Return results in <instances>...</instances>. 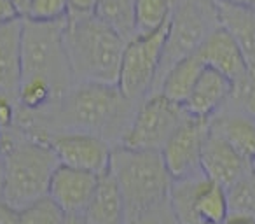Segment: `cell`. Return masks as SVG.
Listing matches in <instances>:
<instances>
[{"mask_svg": "<svg viewBox=\"0 0 255 224\" xmlns=\"http://www.w3.org/2000/svg\"><path fill=\"white\" fill-rule=\"evenodd\" d=\"M138 105L126 98L119 86L75 82L56 105L44 112L18 107L14 126L42 144H49L54 133L79 132L96 135L117 147L131 126Z\"/></svg>", "mask_w": 255, "mask_h": 224, "instance_id": "1", "label": "cell"}, {"mask_svg": "<svg viewBox=\"0 0 255 224\" xmlns=\"http://www.w3.org/2000/svg\"><path fill=\"white\" fill-rule=\"evenodd\" d=\"M63 44L74 82L117 86L126 40L98 16L68 14Z\"/></svg>", "mask_w": 255, "mask_h": 224, "instance_id": "2", "label": "cell"}, {"mask_svg": "<svg viewBox=\"0 0 255 224\" xmlns=\"http://www.w3.org/2000/svg\"><path fill=\"white\" fill-rule=\"evenodd\" d=\"M0 153L4 156V177L0 196L19 212L46 198L51 177L58 168L49 144L37 142L16 126L4 130Z\"/></svg>", "mask_w": 255, "mask_h": 224, "instance_id": "3", "label": "cell"}, {"mask_svg": "<svg viewBox=\"0 0 255 224\" xmlns=\"http://www.w3.org/2000/svg\"><path fill=\"white\" fill-rule=\"evenodd\" d=\"M114 175L128 214L163 203L170 196L171 179L161 151H136L117 146L110 158Z\"/></svg>", "mask_w": 255, "mask_h": 224, "instance_id": "4", "label": "cell"}, {"mask_svg": "<svg viewBox=\"0 0 255 224\" xmlns=\"http://www.w3.org/2000/svg\"><path fill=\"white\" fill-rule=\"evenodd\" d=\"M220 26L217 0H173L159 70L152 93L175 63L192 56Z\"/></svg>", "mask_w": 255, "mask_h": 224, "instance_id": "5", "label": "cell"}, {"mask_svg": "<svg viewBox=\"0 0 255 224\" xmlns=\"http://www.w3.org/2000/svg\"><path fill=\"white\" fill-rule=\"evenodd\" d=\"M65 19L56 23H37L23 18V77L47 81L60 98L75 84L63 44Z\"/></svg>", "mask_w": 255, "mask_h": 224, "instance_id": "6", "label": "cell"}, {"mask_svg": "<svg viewBox=\"0 0 255 224\" xmlns=\"http://www.w3.org/2000/svg\"><path fill=\"white\" fill-rule=\"evenodd\" d=\"M187 116L184 105L171 102L163 93H150L136 109L121 146L136 151H161Z\"/></svg>", "mask_w": 255, "mask_h": 224, "instance_id": "7", "label": "cell"}, {"mask_svg": "<svg viewBox=\"0 0 255 224\" xmlns=\"http://www.w3.org/2000/svg\"><path fill=\"white\" fill-rule=\"evenodd\" d=\"M166 32L168 23L156 32L135 35L126 42L117 86L123 95L131 102L142 103V100L152 93L163 56Z\"/></svg>", "mask_w": 255, "mask_h": 224, "instance_id": "8", "label": "cell"}, {"mask_svg": "<svg viewBox=\"0 0 255 224\" xmlns=\"http://www.w3.org/2000/svg\"><path fill=\"white\" fill-rule=\"evenodd\" d=\"M208 133L210 119L194 118L189 114L187 119L164 144L161 154L173 181L203 174L201 153Z\"/></svg>", "mask_w": 255, "mask_h": 224, "instance_id": "9", "label": "cell"}, {"mask_svg": "<svg viewBox=\"0 0 255 224\" xmlns=\"http://www.w3.org/2000/svg\"><path fill=\"white\" fill-rule=\"evenodd\" d=\"M60 165L103 175L110 168L114 147L96 135L79 132L54 133L49 140Z\"/></svg>", "mask_w": 255, "mask_h": 224, "instance_id": "10", "label": "cell"}, {"mask_svg": "<svg viewBox=\"0 0 255 224\" xmlns=\"http://www.w3.org/2000/svg\"><path fill=\"white\" fill-rule=\"evenodd\" d=\"M100 175L58 165L51 177L49 196L65 214H84L98 186Z\"/></svg>", "mask_w": 255, "mask_h": 224, "instance_id": "11", "label": "cell"}, {"mask_svg": "<svg viewBox=\"0 0 255 224\" xmlns=\"http://www.w3.org/2000/svg\"><path fill=\"white\" fill-rule=\"evenodd\" d=\"M252 167L254 163L250 160L238 153L226 139L210 130L201 153V172L205 177L227 189L252 170Z\"/></svg>", "mask_w": 255, "mask_h": 224, "instance_id": "12", "label": "cell"}, {"mask_svg": "<svg viewBox=\"0 0 255 224\" xmlns=\"http://www.w3.org/2000/svg\"><path fill=\"white\" fill-rule=\"evenodd\" d=\"M23 18L0 26V95L18 102L23 77Z\"/></svg>", "mask_w": 255, "mask_h": 224, "instance_id": "13", "label": "cell"}, {"mask_svg": "<svg viewBox=\"0 0 255 224\" xmlns=\"http://www.w3.org/2000/svg\"><path fill=\"white\" fill-rule=\"evenodd\" d=\"M198 56L201 58L205 67L217 70L231 82L241 79L248 72L247 61H245L243 53L238 47L236 40L222 26H219L205 40V44L199 47Z\"/></svg>", "mask_w": 255, "mask_h": 224, "instance_id": "14", "label": "cell"}, {"mask_svg": "<svg viewBox=\"0 0 255 224\" xmlns=\"http://www.w3.org/2000/svg\"><path fill=\"white\" fill-rule=\"evenodd\" d=\"M233 91V82L217 70L205 67L184 109L194 118L212 119L227 103Z\"/></svg>", "mask_w": 255, "mask_h": 224, "instance_id": "15", "label": "cell"}, {"mask_svg": "<svg viewBox=\"0 0 255 224\" xmlns=\"http://www.w3.org/2000/svg\"><path fill=\"white\" fill-rule=\"evenodd\" d=\"M210 130L226 139L238 153L255 161V119L238 110L222 109L210 119Z\"/></svg>", "mask_w": 255, "mask_h": 224, "instance_id": "16", "label": "cell"}, {"mask_svg": "<svg viewBox=\"0 0 255 224\" xmlns=\"http://www.w3.org/2000/svg\"><path fill=\"white\" fill-rule=\"evenodd\" d=\"M82 216L89 224H126L124 200L110 170L100 175L95 195Z\"/></svg>", "mask_w": 255, "mask_h": 224, "instance_id": "17", "label": "cell"}, {"mask_svg": "<svg viewBox=\"0 0 255 224\" xmlns=\"http://www.w3.org/2000/svg\"><path fill=\"white\" fill-rule=\"evenodd\" d=\"M220 26L229 32L243 53L247 67L255 72V11L233 5L226 0H217Z\"/></svg>", "mask_w": 255, "mask_h": 224, "instance_id": "18", "label": "cell"}, {"mask_svg": "<svg viewBox=\"0 0 255 224\" xmlns=\"http://www.w3.org/2000/svg\"><path fill=\"white\" fill-rule=\"evenodd\" d=\"M203 70H205V65H203L201 58L198 56V53L192 54V56L175 63L166 72V75L163 77L156 93H163L171 102L184 105L189 96H191L192 89H194Z\"/></svg>", "mask_w": 255, "mask_h": 224, "instance_id": "19", "label": "cell"}, {"mask_svg": "<svg viewBox=\"0 0 255 224\" xmlns=\"http://www.w3.org/2000/svg\"><path fill=\"white\" fill-rule=\"evenodd\" d=\"M196 210L203 223L224 224L231 214L227 189L203 175L196 193Z\"/></svg>", "mask_w": 255, "mask_h": 224, "instance_id": "20", "label": "cell"}, {"mask_svg": "<svg viewBox=\"0 0 255 224\" xmlns=\"http://www.w3.org/2000/svg\"><path fill=\"white\" fill-rule=\"evenodd\" d=\"M203 175L205 174L177 179L171 182L168 200H170V207L178 224H205L196 210V193H198V186Z\"/></svg>", "mask_w": 255, "mask_h": 224, "instance_id": "21", "label": "cell"}, {"mask_svg": "<svg viewBox=\"0 0 255 224\" xmlns=\"http://www.w3.org/2000/svg\"><path fill=\"white\" fill-rule=\"evenodd\" d=\"M135 9L136 0H100L95 14L128 42L135 37Z\"/></svg>", "mask_w": 255, "mask_h": 224, "instance_id": "22", "label": "cell"}, {"mask_svg": "<svg viewBox=\"0 0 255 224\" xmlns=\"http://www.w3.org/2000/svg\"><path fill=\"white\" fill-rule=\"evenodd\" d=\"M173 0H136L135 35L156 32L170 19Z\"/></svg>", "mask_w": 255, "mask_h": 224, "instance_id": "23", "label": "cell"}, {"mask_svg": "<svg viewBox=\"0 0 255 224\" xmlns=\"http://www.w3.org/2000/svg\"><path fill=\"white\" fill-rule=\"evenodd\" d=\"M231 214H245L255 217V168L248 170L240 181L227 188Z\"/></svg>", "mask_w": 255, "mask_h": 224, "instance_id": "24", "label": "cell"}, {"mask_svg": "<svg viewBox=\"0 0 255 224\" xmlns=\"http://www.w3.org/2000/svg\"><path fill=\"white\" fill-rule=\"evenodd\" d=\"M224 107L255 119V72L248 70L243 77L233 82V91Z\"/></svg>", "mask_w": 255, "mask_h": 224, "instance_id": "25", "label": "cell"}, {"mask_svg": "<svg viewBox=\"0 0 255 224\" xmlns=\"http://www.w3.org/2000/svg\"><path fill=\"white\" fill-rule=\"evenodd\" d=\"M65 217L67 214L49 196L19 210V224H63Z\"/></svg>", "mask_w": 255, "mask_h": 224, "instance_id": "26", "label": "cell"}, {"mask_svg": "<svg viewBox=\"0 0 255 224\" xmlns=\"http://www.w3.org/2000/svg\"><path fill=\"white\" fill-rule=\"evenodd\" d=\"M68 16V0H32L25 19L37 23L63 21Z\"/></svg>", "mask_w": 255, "mask_h": 224, "instance_id": "27", "label": "cell"}, {"mask_svg": "<svg viewBox=\"0 0 255 224\" xmlns=\"http://www.w3.org/2000/svg\"><path fill=\"white\" fill-rule=\"evenodd\" d=\"M126 224H178L175 214L170 207V200L157 203L149 209L138 210L135 214H128Z\"/></svg>", "mask_w": 255, "mask_h": 224, "instance_id": "28", "label": "cell"}, {"mask_svg": "<svg viewBox=\"0 0 255 224\" xmlns=\"http://www.w3.org/2000/svg\"><path fill=\"white\" fill-rule=\"evenodd\" d=\"M16 114H18V102L14 98L0 95V126L4 130L14 126Z\"/></svg>", "mask_w": 255, "mask_h": 224, "instance_id": "29", "label": "cell"}, {"mask_svg": "<svg viewBox=\"0 0 255 224\" xmlns=\"http://www.w3.org/2000/svg\"><path fill=\"white\" fill-rule=\"evenodd\" d=\"M100 0H68V14H95Z\"/></svg>", "mask_w": 255, "mask_h": 224, "instance_id": "30", "label": "cell"}, {"mask_svg": "<svg viewBox=\"0 0 255 224\" xmlns=\"http://www.w3.org/2000/svg\"><path fill=\"white\" fill-rule=\"evenodd\" d=\"M21 18L12 0H0V26Z\"/></svg>", "mask_w": 255, "mask_h": 224, "instance_id": "31", "label": "cell"}, {"mask_svg": "<svg viewBox=\"0 0 255 224\" xmlns=\"http://www.w3.org/2000/svg\"><path fill=\"white\" fill-rule=\"evenodd\" d=\"M0 224H19V212L0 196Z\"/></svg>", "mask_w": 255, "mask_h": 224, "instance_id": "32", "label": "cell"}, {"mask_svg": "<svg viewBox=\"0 0 255 224\" xmlns=\"http://www.w3.org/2000/svg\"><path fill=\"white\" fill-rule=\"evenodd\" d=\"M224 224H255V217L245 216V214H229Z\"/></svg>", "mask_w": 255, "mask_h": 224, "instance_id": "33", "label": "cell"}, {"mask_svg": "<svg viewBox=\"0 0 255 224\" xmlns=\"http://www.w3.org/2000/svg\"><path fill=\"white\" fill-rule=\"evenodd\" d=\"M63 224H89L82 214H68Z\"/></svg>", "mask_w": 255, "mask_h": 224, "instance_id": "34", "label": "cell"}, {"mask_svg": "<svg viewBox=\"0 0 255 224\" xmlns=\"http://www.w3.org/2000/svg\"><path fill=\"white\" fill-rule=\"evenodd\" d=\"M229 4L238 5V7H245V9H254L255 11V0H226Z\"/></svg>", "mask_w": 255, "mask_h": 224, "instance_id": "35", "label": "cell"}, {"mask_svg": "<svg viewBox=\"0 0 255 224\" xmlns=\"http://www.w3.org/2000/svg\"><path fill=\"white\" fill-rule=\"evenodd\" d=\"M12 2H14L16 9L19 11L21 18H25V14H26V11H28V5H30V2H32V0H12Z\"/></svg>", "mask_w": 255, "mask_h": 224, "instance_id": "36", "label": "cell"}, {"mask_svg": "<svg viewBox=\"0 0 255 224\" xmlns=\"http://www.w3.org/2000/svg\"><path fill=\"white\" fill-rule=\"evenodd\" d=\"M2 177H4V156L0 153V189H2Z\"/></svg>", "mask_w": 255, "mask_h": 224, "instance_id": "37", "label": "cell"}, {"mask_svg": "<svg viewBox=\"0 0 255 224\" xmlns=\"http://www.w3.org/2000/svg\"><path fill=\"white\" fill-rule=\"evenodd\" d=\"M2 139H4V128L0 126V147H2Z\"/></svg>", "mask_w": 255, "mask_h": 224, "instance_id": "38", "label": "cell"}, {"mask_svg": "<svg viewBox=\"0 0 255 224\" xmlns=\"http://www.w3.org/2000/svg\"><path fill=\"white\" fill-rule=\"evenodd\" d=\"M254 168H255V161H254Z\"/></svg>", "mask_w": 255, "mask_h": 224, "instance_id": "39", "label": "cell"}, {"mask_svg": "<svg viewBox=\"0 0 255 224\" xmlns=\"http://www.w3.org/2000/svg\"><path fill=\"white\" fill-rule=\"evenodd\" d=\"M205 224H208V223H205Z\"/></svg>", "mask_w": 255, "mask_h": 224, "instance_id": "40", "label": "cell"}]
</instances>
